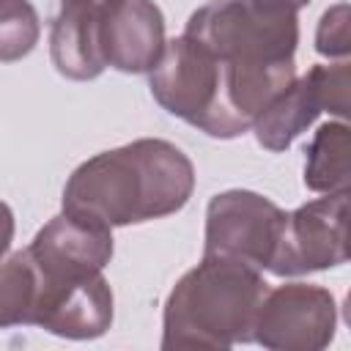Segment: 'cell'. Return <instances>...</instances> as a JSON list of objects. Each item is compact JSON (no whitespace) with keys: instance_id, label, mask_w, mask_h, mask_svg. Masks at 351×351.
Segmentation results:
<instances>
[{"instance_id":"8992f818","label":"cell","mask_w":351,"mask_h":351,"mask_svg":"<svg viewBox=\"0 0 351 351\" xmlns=\"http://www.w3.org/2000/svg\"><path fill=\"white\" fill-rule=\"evenodd\" d=\"M346 211L348 192H329L285 214L269 271L277 277H299L343 266L348 261Z\"/></svg>"},{"instance_id":"ba28073f","label":"cell","mask_w":351,"mask_h":351,"mask_svg":"<svg viewBox=\"0 0 351 351\" xmlns=\"http://www.w3.org/2000/svg\"><path fill=\"white\" fill-rule=\"evenodd\" d=\"M337 326L335 296L310 282H285L266 291L252 340L271 351H321L332 343Z\"/></svg>"},{"instance_id":"6da1fadb","label":"cell","mask_w":351,"mask_h":351,"mask_svg":"<svg viewBox=\"0 0 351 351\" xmlns=\"http://www.w3.org/2000/svg\"><path fill=\"white\" fill-rule=\"evenodd\" d=\"M195 189L189 156L159 137H143L82 162L66 181L63 211L107 228L176 214Z\"/></svg>"},{"instance_id":"52a82bcc","label":"cell","mask_w":351,"mask_h":351,"mask_svg":"<svg viewBox=\"0 0 351 351\" xmlns=\"http://www.w3.org/2000/svg\"><path fill=\"white\" fill-rule=\"evenodd\" d=\"M337 118L348 115V63L313 66L302 80H293L282 93H277L252 121L258 145L271 154L285 151L321 112Z\"/></svg>"},{"instance_id":"5bb4252c","label":"cell","mask_w":351,"mask_h":351,"mask_svg":"<svg viewBox=\"0 0 351 351\" xmlns=\"http://www.w3.org/2000/svg\"><path fill=\"white\" fill-rule=\"evenodd\" d=\"M36 304V266L27 247L0 261V329L33 321Z\"/></svg>"},{"instance_id":"9c48e42d","label":"cell","mask_w":351,"mask_h":351,"mask_svg":"<svg viewBox=\"0 0 351 351\" xmlns=\"http://www.w3.org/2000/svg\"><path fill=\"white\" fill-rule=\"evenodd\" d=\"M30 324L69 340L101 337L112 324V291L101 271L88 277H47L36 266V304Z\"/></svg>"},{"instance_id":"7c38bea8","label":"cell","mask_w":351,"mask_h":351,"mask_svg":"<svg viewBox=\"0 0 351 351\" xmlns=\"http://www.w3.org/2000/svg\"><path fill=\"white\" fill-rule=\"evenodd\" d=\"M49 55L66 80H93L107 69L99 49V3L63 0L52 22Z\"/></svg>"},{"instance_id":"9a60e30c","label":"cell","mask_w":351,"mask_h":351,"mask_svg":"<svg viewBox=\"0 0 351 351\" xmlns=\"http://www.w3.org/2000/svg\"><path fill=\"white\" fill-rule=\"evenodd\" d=\"M41 22L30 0H0V63L22 60L33 52Z\"/></svg>"},{"instance_id":"e0dca14e","label":"cell","mask_w":351,"mask_h":351,"mask_svg":"<svg viewBox=\"0 0 351 351\" xmlns=\"http://www.w3.org/2000/svg\"><path fill=\"white\" fill-rule=\"evenodd\" d=\"M11 239H14V214H11V208L0 200V261H3V255H5V250H8V244H11Z\"/></svg>"},{"instance_id":"2e32d148","label":"cell","mask_w":351,"mask_h":351,"mask_svg":"<svg viewBox=\"0 0 351 351\" xmlns=\"http://www.w3.org/2000/svg\"><path fill=\"white\" fill-rule=\"evenodd\" d=\"M351 8L348 3H337L329 11H324L318 30H315V49L326 58H340L346 60L351 52Z\"/></svg>"},{"instance_id":"5b68a950","label":"cell","mask_w":351,"mask_h":351,"mask_svg":"<svg viewBox=\"0 0 351 351\" xmlns=\"http://www.w3.org/2000/svg\"><path fill=\"white\" fill-rule=\"evenodd\" d=\"M285 211L250 189H228L211 197L206 208V250L252 269H269Z\"/></svg>"},{"instance_id":"ac0fdd59","label":"cell","mask_w":351,"mask_h":351,"mask_svg":"<svg viewBox=\"0 0 351 351\" xmlns=\"http://www.w3.org/2000/svg\"><path fill=\"white\" fill-rule=\"evenodd\" d=\"M291 3H293V5H296V8H302V5H307V3H310V0H291Z\"/></svg>"},{"instance_id":"8fae6325","label":"cell","mask_w":351,"mask_h":351,"mask_svg":"<svg viewBox=\"0 0 351 351\" xmlns=\"http://www.w3.org/2000/svg\"><path fill=\"white\" fill-rule=\"evenodd\" d=\"M27 252L47 277L99 274L112 258V230L96 219L63 211L36 233Z\"/></svg>"},{"instance_id":"30bf717a","label":"cell","mask_w":351,"mask_h":351,"mask_svg":"<svg viewBox=\"0 0 351 351\" xmlns=\"http://www.w3.org/2000/svg\"><path fill=\"white\" fill-rule=\"evenodd\" d=\"M99 49L104 66L126 74L151 71L165 49V16L154 0H101Z\"/></svg>"},{"instance_id":"4fadbf2b","label":"cell","mask_w":351,"mask_h":351,"mask_svg":"<svg viewBox=\"0 0 351 351\" xmlns=\"http://www.w3.org/2000/svg\"><path fill=\"white\" fill-rule=\"evenodd\" d=\"M304 159V186L313 192H348L351 134L346 123H324L313 134Z\"/></svg>"},{"instance_id":"277c9868","label":"cell","mask_w":351,"mask_h":351,"mask_svg":"<svg viewBox=\"0 0 351 351\" xmlns=\"http://www.w3.org/2000/svg\"><path fill=\"white\" fill-rule=\"evenodd\" d=\"M184 33L233 66L291 63L299 8L291 0H211L192 11Z\"/></svg>"},{"instance_id":"3957f363","label":"cell","mask_w":351,"mask_h":351,"mask_svg":"<svg viewBox=\"0 0 351 351\" xmlns=\"http://www.w3.org/2000/svg\"><path fill=\"white\" fill-rule=\"evenodd\" d=\"M148 88L170 115L208 137L230 140L250 129L233 107L230 66L186 33L165 41L156 66L148 71Z\"/></svg>"},{"instance_id":"7a4b0ae2","label":"cell","mask_w":351,"mask_h":351,"mask_svg":"<svg viewBox=\"0 0 351 351\" xmlns=\"http://www.w3.org/2000/svg\"><path fill=\"white\" fill-rule=\"evenodd\" d=\"M266 291L261 269L203 255L165 302L162 348H230L252 343L255 315Z\"/></svg>"},{"instance_id":"d6986e66","label":"cell","mask_w":351,"mask_h":351,"mask_svg":"<svg viewBox=\"0 0 351 351\" xmlns=\"http://www.w3.org/2000/svg\"><path fill=\"white\" fill-rule=\"evenodd\" d=\"M93 3H101V0H93Z\"/></svg>"}]
</instances>
